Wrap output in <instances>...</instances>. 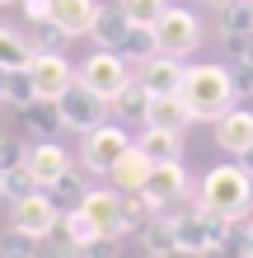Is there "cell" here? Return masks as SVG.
<instances>
[{"mask_svg":"<svg viewBox=\"0 0 253 258\" xmlns=\"http://www.w3.org/2000/svg\"><path fill=\"white\" fill-rule=\"evenodd\" d=\"M150 216H159V211H155V202L145 192H117V225H122V235L141 230Z\"/></svg>","mask_w":253,"mask_h":258,"instance_id":"19","label":"cell"},{"mask_svg":"<svg viewBox=\"0 0 253 258\" xmlns=\"http://www.w3.org/2000/svg\"><path fill=\"white\" fill-rule=\"evenodd\" d=\"M183 61L178 56H164V52H155L150 61L141 66V80H145V89L150 94H178V85H183Z\"/></svg>","mask_w":253,"mask_h":258,"instance_id":"15","label":"cell"},{"mask_svg":"<svg viewBox=\"0 0 253 258\" xmlns=\"http://www.w3.org/2000/svg\"><path fill=\"white\" fill-rule=\"evenodd\" d=\"M239 169H244V174L253 178V146H248V150H244V155H239Z\"/></svg>","mask_w":253,"mask_h":258,"instance_id":"34","label":"cell"},{"mask_svg":"<svg viewBox=\"0 0 253 258\" xmlns=\"http://www.w3.org/2000/svg\"><path fill=\"white\" fill-rule=\"evenodd\" d=\"M197 202L206 211H216V216H225V221H244L253 211V178L239 164H216V169L202 178Z\"/></svg>","mask_w":253,"mask_h":258,"instance_id":"2","label":"cell"},{"mask_svg":"<svg viewBox=\"0 0 253 258\" xmlns=\"http://www.w3.org/2000/svg\"><path fill=\"white\" fill-rule=\"evenodd\" d=\"M178 99L188 103V113H192V122H216V117H225L234 108V85H230V71L225 66H211V61H202V66H188L183 71V85H178Z\"/></svg>","mask_w":253,"mask_h":258,"instance_id":"1","label":"cell"},{"mask_svg":"<svg viewBox=\"0 0 253 258\" xmlns=\"http://www.w3.org/2000/svg\"><path fill=\"white\" fill-rule=\"evenodd\" d=\"M0 99L10 103V108H28L38 94H33V80H28V71H10L0 75Z\"/></svg>","mask_w":253,"mask_h":258,"instance_id":"26","label":"cell"},{"mask_svg":"<svg viewBox=\"0 0 253 258\" xmlns=\"http://www.w3.org/2000/svg\"><path fill=\"white\" fill-rule=\"evenodd\" d=\"M174 244H178V235H174V221L164 216V211H159V216H150V221L141 225V249L150 253V258H164Z\"/></svg>","mask_w":253,"mask_h":258,"instance_id":"20","label":"cell"},{"mask_svg":"<svg viewBox=\"0 0 253 258\" xmlns=\"http://www.w3.org/2000/svg\"><path fill=\"white\" fill-rule=\"evenodd\" d=\"M0 253H5V258H38L42 253V239H33V235H24V230L10 225V230L0 235Z\"/></svg>","mask_w":253,"mask_h":258,"instance_id":"29","label":"cell"},{"mask_svg":"<svg viewBox=\"0 0 253 258\" xmlns=\"http://www.w3.org/2000/svg\"><path fill=\"white\" fill-rule=\"evenodd\" d=\"M136 146L150 155V164H164V160H178L183 155V132H164V127H145L136 136Z\"/></svg>","mask_w":253,"mask_h":258,"instance_id":"17","label":"cell"},{"mask_svg":"<svg viewBox=\"0 0 253 258\" xmlns=\"http://www.w3.org/2000/svg\"><path fill=\"white\" fill-rule=\"evenodd\" d=\"M211 5H216V10H225V5H239V0H211Z\"/></svg>","mask_w":253,"mask_h":258,"instance_id":"36","label":"cell"},{"mask_svg":"<svg viewBox=\"0 0 253 258\" xmlns=\"http://www.w3.org/2000/svg\"><path fill=\"white\" fill-rule=\"evenodd\" d=\"M155 33V52H164V56H192L202 47V24H197V14L192 10H178V5H169L164 14H159V24L150 28Z\"/></svg>","mask_w":253,"mask_h":258,"instance_id":"3","label":"cell"},{"mask_svg":"<svg viewBox=\"0 0 253 258\" xmlns=\"http://www.w3.org/2000/svg\"><path fill=\"white\" fill-rule=\"evenodd\" d=\"M80 211L99 225L103 239H117V235H122V225H117V192H113V188H85Z\"/></svg>","mask_w":253,"mask_h":258,"instance_id":"13","label":"cell"},{"mask_svg":"<svg viewBox=\"0 0 253 258\" xmlns=\"http://www.w3.org/2000/svg\"><path fill=\"white\" fill-rule=\"evenodd\" d=\"M56 113H61V127H70V132H94V127H103V117H108V99H99L89 85L75 80L56 99Z\"/></svg>","mask_w":253,"mask_h":258,"instance_id":"6","label":"cell"},{"mask_svg":"<svg viewBox=\"0 0 253 258\" xmlns=\"http://www.w3.org/2000/svg\"><path fill=\"white\" fill-rule=\"evenodd\" d=\"M24 169L33 174L38 188H56V183L70 178V155H66V146H56V141H33L24 150Z\"/></svg>","mask_w":253,"mask_h":258,"instance_id":"9","label":"cell"},{"mask_svg":"<svg viewBox=\"0 0 253 258\" xmlns=\"http://www.w3.org/2000/svg\"><path fill=\"white\" fill-rule=\"evenodd\" d=\"M28 80H33V94L38 99H47V103H56L66 94L70 85H75V71H70V61L61 52H33V61H28Z\"/></svg>","mask_w":253,"mask_h":258,"instance_id":"7","label":"cell"},{"mask_svg":"<svg viewBox=\"0 0 253 258\" xmlns=\"http://www.w3.org/2000/svg\"><path fill=\"white\" fill-rule=\"evenodd\" d=\"M145 127H164V132H188L192 113L178 94H150V108H145Z\"/></svg>","mask_w":253,"mask_h":258,"instance_id":"16","label":"cell"},{"mask_svg":"<svg viewBox=\"0 0 253 258\" xmlns=\"http://www.w3.org/2000/svg\"><path fill=\"white\" fill-rule=\"evenodd\" d=\"M127 146H131V136L117 127V122H103L94 132H85V150H80V155H85V169L89 174H108Z\"/></svg>","mask_w":253,"mask_h":258,"instance_id":"8","label":"cell"},{"mask_svg":"<svg viewBox=\"0 0 253 258\" xmlns=\"http://www.w3.org/2000/svg\"><path fill=\"white\" fill-rule=\"evenodd\" d=\"M24 113V127L38 136V141H52L56 136V127H61V113H56V103H47V99H33L28 108H19Z\"/></svg>","mask_w":253,"mask_h":258,"instance_id":"22","label":"cell"},{"mask_svg":"<svg viewBox=\"0 0 253 258\" xmlns=\"http://www.w3.org/2000/svg\"><path fill=\"white\" fill-rule=\"evenodd\" d=\"M216 146L230 155H244L253 146V113L248 108H230L225 117H216Z\"/></svg>","mask_w":253,"mask_h":258,"instance_id":"14","label":"cell"},{"mask_svg":"<svg viewBox=\"0 0 253 258\" xmlns=\"http://www.w3.org/2000/svg\"><path fill=\"white\" fill-rule=\"evenodd\" d=\"M220 28H225V38H253V10H248V0L220 10Z\"/></svg>","mask_w":253,"mask_h":258,"instance_id":"28","label":"cell"},{"mask_svg":"<svg viewBox=\"0 0 253 258\" xmlns=\"http://www.w3.org/2000/svg\"><path fill=\"white\" fill-rule=\"evenodd\" d=\"M248 10H253V0H248Z\"/></svg>","mask_w":253,"mask_h":258,"instance_id":"38","label":"cell"},{"mask_svg":"<svg viewBox=\"0 0 253 258\" xmlns=\"http://www.w3.org/2000/svg\"><path fill=\"white\" fill-rule=\"evenodd\" d=\"M108 108H113L117 117H136V122H145V108H150V89H145V80H141V75H131L127 89L108 103Z\"/></svg>","mask_w":253,"mask_h":258,"instance_id":"21","label":"cell"},{"mask_svg":"<svg viewBox=\"0 0 253 258\" xmlns=\"http://www.w3.org/2000/svg\"><path fill=\"white\" fill-rule=\"evenodd\" d=\"M206 5H211V0H206Z\"/></svg>","mask_w":253,"mask_h":258,"instance_id":"39","label":"cell"},{"mask_svg":"<svg viewBox=\"0 0 253 258\" xmlns=\"http://www.w3.org/2000/svg\"><path fill=\"white\" fill-rule=\"evenodd\" d=\"M117 5H122V14H127L131 28H155L159 14L169 10V0H117Z\"/></svg>","mask_w":253,"mask_h":258,"instance_id":"27","label":"cell"},{"mask_svg":"<svg viewBox=\"0 0 253 258\" xmlns=\"http://www.w3.org/2000/svg\"><path fill=\"white\" fill-rule=\"evenodd\" d=\"M164 258H206V253H202V249H188V244H174Z\"/></svg>","mask_w":253,"mask_h":258,"instance_id":"33","label":"cell"},{"mask_svg":"<svg viewBox=\"0 0 253 258\" xmlns=\"http://www.w3.org/2000/svg\"><path fill=\"white\" fill-rule=\"evenodd\" d=\"M75 80H80V85H89L99 99H108V103H113V99L127 89L131 71H127V61H122L117 52H108V47H103V52H94V56H85V66H80V75H75Z\"/></svg>","mask_w":253,"mask_h":258,"instance_id":"5","label":"cell"},{"mask_svg":"<svg viewBox=\"0 0 253 258\" xmlns=\"http://www.w3.org/2000/svg\"><path fill=\"white\" fill-rule=\"evenodd\" d=\"M61 235H66V244H70V249H80V253H85L89 244H99V239H103V235H99V225L89 221V216H85L80 207H75V211H66V216H61Z\"/></svg>","mask_w":253,"mask_h":258,"instance_id":"24","label":"cell"},{"mask_svg":"<svg viewBox=\"0 0 253 258\" xmlns=\"http://www.w3.org/2000/svg\"><path fill=\"white\" fill-rule=\"evenodd\" d=\"M33 188H38V183H33V174H28L24 164H14V169H5V174H0V192H5L10 202H14V197H28Z\"/></svg>","mask_w":253,"mask_h":258,"instance_id":"30","label":"cell"},{"mask_svg":"<svg viewBox=\"0 0 253 258\" xmlns=\"http://www.w3.org/2000/svg\"><path fill=\"white\" fill-rule=\"evenodd\" d=\"M117 56H122V61L145 66V61L155 56V33H150V28H127V38L117 42Z\"/></svg>","mask_w":253,"mask_h":258,"instance_id":"25","label":"cell"},{"mask_svg":"<svg viewBox=\"0 0 253 258\" xmlns=\"http://www.w3.org/2000/svg\"><path fill=\"white\" fill-rule=\"evenodd\" d=\"M113 178V192H145V178H150V155L131 141L122 155H117V164L108 169Z\"/></svg>","mask_w":253,"mask_h":258,"instance_id":"11","label":"cell"},{"mask_svg":"<svg viewBox=\"0 0 253 258\" xmlns=\"http://www.w3.org/2000/svg\"><path fill=\"white\" fill-rule=\"evenodd\" d=\"M127 28H131V24H127L122 5H103V10H99V19H94V33H89V38H99L108 52H117V42L127 38Z\"/></svg>","mask_w":253,"mask_h":258,"instance_id":"23","label":"cell"},{"mask_svg":"<svg viewBox=\"0 0 253 258\" xmlns=\"http://www.w3.org/2000/svg\"><path fill=\"white\" fill-rule=\"evenodd\" d=\"M33 52H38V47H33L24 33H14V28H0V75H10V71H28Z\"/></svg>","mask_w":253,"mask_h":258,"instance_id":"18","label":"cell"},{"mask_svg":"<svg viewBox=\"0 0 253 258\" xmlns=\"http://www.w3.org/2000/svg\"><path fill=\"white\" fill-rule=\"evenodd\" d=\"M145 197L155 202V211H169L174 202L188 197V169L178 160H164V164H150V178H145Z\"/></svg>","mask_w":253,"mask_h":258,"instance_id":"10","label":"cell"},{"mask_svg":"<svg viewBox=\"0 0 253 258\" xmlns=\"http://www.w3.org/2000/svg\"><path fill=\"white\" fill-rule=\"evenodd\" d=\"M225 71H230L234 94H239V99H248V94H253V61H248V56H234V61H230Z\"/></svg>","mask_w":253,"mask_h":258,"instance_id":"31","label":"cell"},{"mask_svg":"<svg viewBox=\"0 0 253 258\" xmlns=\"http://www.w3.org/2000/svg\"><path fill=\"white\" fill-rule=\"evenodd\" d=\"M10 225L33 239H47L56 225H61V211H56V202L47 197V188H33L28 197H14L10 202Z\"/></svg>","mask_w":253,"mask_h":258,"instance_id":"4","label":"cell"},{"mask_svg":"<svg viewBox=\"0 0 253 258\" xmlns=\"http://www.w3.org/2000/svg\"><path fill=\"white\" fill-rule=\"evenodd\" d=\"M99 10H103L99 0H52V24L66 38H85V33H94Z\"/></svg>","mask_w":253,"mask_h":258,"instance_id":"12","label":"cell"},{"mask_svg":"<svg viewBox=\"0 0 253 258\" xmlns=\"http://www.w3.org/2000/svg\"><path fill=\"white\" fill-rule=\"evenodd\" d=\"M244 230H248L244 235V258H253V225H244Z\"/></svg>","mask_w":253,"mask_h":258,"instance_id":"35","label":"cell"},{"mask_svg":"<svg viewBox=\"0 0 253 258\" xmlns=\"http://www.w3.org/2000/svg\"><path fill=\"white\" fill-rule=\"evenodd\" d=\"M0 5H10V0H0Z\"/></svg>","mask_w":253,"mask_h":258,"instance_id":"37","label":"cell"},{"mask_svg":"<svg viewBox=\"0 0 253 258\" xmlns=\"http://www.w3.org/2000/svg\"><path fill=\"white\" fill-rule=\"evenodd\" d=\"M14 164H24V146L19 141H0V174L14 169Z\"/></svg>","mask_w":253,"mask_h":258,"instance_id":"32","label":"cell"}]
</instances>
